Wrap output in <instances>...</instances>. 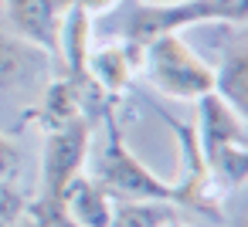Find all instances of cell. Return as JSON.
Wrapping results in <instances>:
<instances>
[{
    "instance_id": "cell-1",
    "label": "cell",
    "mask_w": 248,
    "mask_h": 227,
    "mask_svg": "<svg viewBox=\"0 0 248 227\" xmlns=\"http://www.w3.org/2000/svg\"><path fill=\"white\" fill-rule=\"evenodd\" d=\"M197 146L207 166V180H214L221 190L234 193L248 176V132L245 115L231 109L217 92H207L197 99Z\"/></svg>"
},
{
    "instance_id": "cell-2",
    "label": "cell",
    "mask_w": 248,
    "mask_h": 227,
    "mask_svg": "<svg viewBox=\"0 0 248 227\" xmlns=\"http://www.w3.org/2000/svg\"><path fill=\"white\" fill-rule=\"evenodd\" d=\"M248 17V0H170V4H136L123 21L126 44L140 48L160 34H180L184 28L221 21L241 28Z\"/></svg>"
},
{
    "instance_id": "cell-3",
    "label": "cell",
    "mask_w": 248,
    "mask_h": 227,
    "mask_svg": "<svg viewBox=\"0 0 248 227\" xmlns=\"http://www.w3.org/2000/svg\"><path fill=\"white\" fill-rule=\"evenodd\" d=\"M92 180L116 200H156V203H180L184 207V193L177 183H167L160 176H153L126 146L119 122L112 115V109L106 112V153L102 163L95 166Z\"/></svg>"
},
{
    "instance_id": "cell-4",
    "label": "cell",
    "mask_w": 248,
    "mask_h": 227,
    "mask_svg": "<svg viewBox=\"0 0 248 227\" xmlns=\"http://www.w3.org/2000/svg\"><path fill=\"white\" fill-rule=\"evenodd\" d=\"M143 61L150 71V82L180 102H197L201 95L214 92V68L180 38V34H160L143 44Z\"/></svg>"
},
{
    "instance_id": "cell-5",
    "label": "cell",
    "mask_w": 248,
    "mask_h": 227,
    "mask_svg": "<svg viewBox=\"0 0 248 227\" xmlns=\"http://www.w3.org/2000/svg\"><path fill=\"white\" fill-rule=\"evenodd\" d=\"M89 153V122L85 115L48 129L45 153H41V186L31 200L34 207H62V197L75 176H82Z\"/></svg>"
},
{
    "instance_id": "cell-6",
    "label": "cell",
    "mask_w": 248,
    "mask_h": 227,
    "mask_svg": "<svg viewBox=\"0 0 248 227\" xmlns=\"http://www.w3.org/2000/svg\"><path fill=\"white\" fill-rule=\"evenodd\" d=\"M51 71V55L34 48L31 41L17 38L0 24V92L14 95V92H31L45 88Z\"/></svg>"
},
{
    "instance_id": "cell-7",
    "label": "cell",
    "mask_w": 248,
    "mask_h": 227,
    "mask_svg": "<svg viewBox=\"0 0 248 227\" xmlns=\"http://www.w3.org/2000/svg\"><path fill=\"white\" fill-rule=\"evenodd\" d=\"M4 4H7V28L55 58L62 21L72 7V0H4Z\"/></svg>"
},
{
    "instance_id": "cell-8",
    "label": "cell",
    "mask_w": 248,
    "mask_h": 227,
    "mask_svg": "<svg viewBox=\"0 0 248 227\" xmlns=\"http://www.w3.org/2000/svg\"><path fill=\"white\" fill-rule=\"evenodd\" d=\"M133 55H143V51L133 48V44H106V48H99V51H89L85 82H89L92 88L106 92V95H119V92L129 85L136 65H143V61L133 58Z\"/></svg>"
},
{
    "instance_id": "cell-9",
    "label": "cell",
    "mask_w": 248,
    "mask_h": 227,
    "mask_svg": "<svg viewBox=\"0 0 248 227\" xmlns=\"http://www.w3.org/2000/svg\"><path fill=\"white\" fill-rule=\"evenodd\" d=\"M62 207L82 227H109L112 220V197L92 176H75L62 197Z\"/></svg>"
},
{
    "instance_id": "cell-10",
    "label": "cell",
    "mask_w": 248,
    "mask_h": 227,
    "mask_svg": "<svg viewBox=\"0 0 248 227\" xmlns=\"http://www.w3.org/2000/svg\"><path fill=\"white\" fill-rule=\"evenodd\" d=\"M214 92L245 115V109H248V48L241 41L224 51L221 71H214Z\"/></svg>"
},
{
    "instance_id": "cell-11",
    "label": "cell",
    "mask_w": 248,
    "mask_h": 227,
    "mask_svg": "<svg viewBox=\"0 0 248 227\" xmlns=\"http://www.w3.org/2000/svg\"><path fill=\"white\" fill-rule=\"evenodd\" d=\"M109 227H177L173 203L156 200H119L112 207Z\"/></svg>"
},
{
    "instance_id": "cell-12",
    "label": "cell",
    "mask_w": 248,
    "mask_h": 227,
    "mask_svg": "<svg viewBox=\"0 0 248 227\" xmlns=\"http://www.w3.org/2000/svg\"><path fill=\"white\" fill-rule=\"evenodd\" d=\"M17 227H82V224H75L65 213V207H34V203H28Z\"/></svg>"
},
{
    "instance_id": "cell-13",
    "label": "cell",
    "mask_w": 248,
    "mask_h": 227,
    "mask_svg": "<svg viewBox=\"0 0 248 227\" xmlns=\"http://www.w3.org/2000/svg\"><path fill=\"white\" fill-rule=\"evenodd\" d=\"M24 210H28V200L14 186L0 183V227H17L21 217H24Z\"/></svg>"
},
{
    "instance_id": "cell-14",
    "label": "cell",
    "mask_w": 248,
    "mask_h": 227,
    "mask_svg": "<svg viewBox=\"0 0 248 227\" xmlns=\"http://www.w3.org/2000/svg\"><path fill=\"white\" fill-rule=\"evenodd\" d=\"M14 166H17V149H14V142L0 132V183H7V176L14 173Z\"/></svg>"
},
{
    "instance_id": "cell-15",
    "label": "cell",
    "mask_w": 248,
    "mask_h": 227,
    "mask_svg": "<svg viewBox=\"0 0 248 227\" xmlns=\"http://www.w3.org/2000/svg\"><path fill=\"white\" fill-rule=\"evenodd\" d=\"M75 4H78L82 11H89V14L95 17V14H102V11H109V7H116L119 0H75Z\"/></svg>"
},
{
    "instance_id": "cell-16",
    "label": "cell",
    "mask_w": 248,
    "mask_h": 227,
    "mask_svg": "<svg viewBox=\"0 0 248 227\" xmlns=\"http://www.w3.org/2000/svg\"><path fill=\"white\" fill-rule=\"evenodd\" d=\"M160 4H170V0H160Z\"/></svg>"
}]
</instances>
